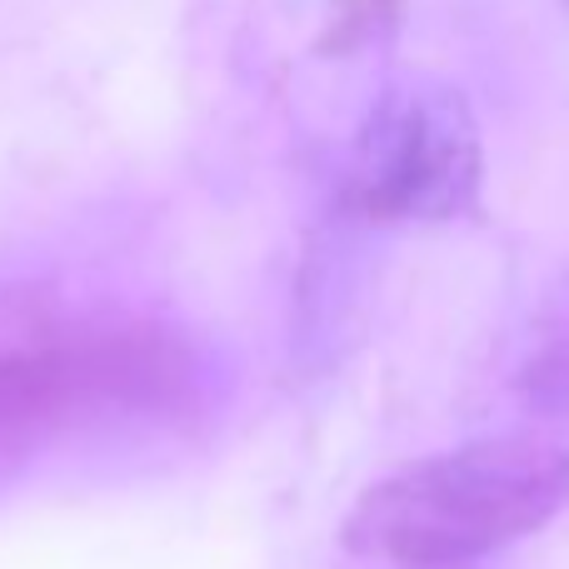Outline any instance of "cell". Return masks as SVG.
I'll return each instance as SVG.
<instances>
[{
	"mask_svg": "<svg viewBox=\"0 0 569 569\" xmlns=\"http://www.w3.org/2000/svg\"><path fill=\"white\" fill-rule=\"evenodd\" d=\"M569 505V445L500 435L415 460L370 485L345 520V545L405 569H465Z\"/></svg>",
	"mask_w": 569,
	"mask_h": 569,
	"instance_id": "cell-1",
	"label": "cell"
},
{
	"mask_svg": "<svg viewBox=\"0 0 569 569\" xmlns=\"http://www.w3.org/2000/svg\"><path fill=\"white\" fill-rule=\"evenodd\" d=\"M480 186V120L455 86L405 80L370 106L350 150V200L370 220H460L475 210Z\"/></svg>",
	"mask_w": 569,
	"mask_h": 569,
	"instance_id": "cell-2",
	"label": "cell"
},
{
	"mask_svg": "<svg viewBox=\"0 0 569 569\" xmlns=\"http://www.w3.org/2000/svg\"><path fill=\"white\" fill-rule=\"evenodd\" d=\"M156 385H166V375L150 340L0 355V475L36 455L76 410L146 400Z\"/></svg>",
	"mask_w": 569,
	"mask_h": 569,
	"instance_id": "cell-3",
	"label": "cell"
},
{
	"mask_svg": "<svg viewBox=\"0 0 569 569\" xmlns=\"http://www.w3.org/2000/svg\"><path fill=\"white\" fill-rule=\"evenodd\" d=\"M515 395L530 415L560 420L569 415V266L540 295L525 335V355L515 370Z\"/></svg>",
	"mask_w": 569,
	"mask_h": 569,
	"instance_id": "cell-4",
	"label": "cell"
}]
</instances>
